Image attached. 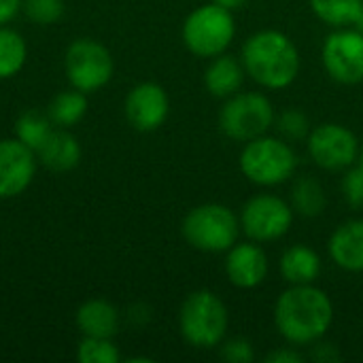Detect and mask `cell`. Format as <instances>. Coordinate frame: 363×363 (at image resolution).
I'll use <instances>...</instances> for the list:
<instances>
[{"label": "cell", "instance_id": "3", "mask_svg": "<svg viewBox=\"0 0 363 363\" xmlns=\"http://www.w3.org/2000/svg\"><path fill=\"white\" fill-rule=\"evenodd\" d=\"M238 166L245 179L253 185L277 187L287 183L296 174L300 160L289 140L264 134L245 143Z\"/></svg>", "mask_w": 363, "mask_h": 363}, {"label": "cell", "instance_id": "26", "mask_svg": "<svg viewBox=\"0 0 363 363\" xmlns=\"http://www.w3.org/2000/svg\"><path fill=\"white\" fill-rule=\"evenodd\" d=\"M274 125L281 134V138L289 140V143H296V140H306L308 134H311V121L306 117L304 111L300 108H285L277 119H274Z\"/></svg>", "mask_w": 363, "mask_h": 363}, {"label": "cell", "instance_id": "9", "mask_svg": "<svg viewBox=\"0 0 363 363\" xmlns=\"http://www.w3.org/2000/svg\"><path fill=\"white\" fill-rule=\"evenodd\" d=\"M362 143L353 130L342 123L328 121L311 130L306 138V151L311 160L328 172H345L359 160Z\"/></svg>", "mask_w": 363, "mask_h": 363}, {"label": "cell", "instance_id": "24", "mask_svg": "<svg viewBox=\"0 0 363 363\" xmlns=\"http://www.w3.org/2000/svg\"><path fill=\"white\" fill-rule=\"evenodd\" d=\"M51 130H53V121L49 119V115H43L38 111H26L15 123L17 138L26 147H30L34 153L45 143V138L51 134Z\"/></svg>", "mask_w": 363, "mask_h": 363}, {"label": "cell", "instance_id": "34", "mask_svg": "<svg viewBox=\"0 0 363 363\" xmlns=\"http://www.w3.org/2000/svg\"><path fill=\"white\" fill-rule=\"evenodd\" d=\"M353 28H357L359 32L363 34V4H362V11H359V15H357V19H355V23H353Z\"/></svg>", "mask_w": 363, "mask_h": 363}, {"label": "cell", "instance_id": "5", "mask_svg": "<svg viewBox=\"0 0 363 363\" xmlns=\"http://www.w3.org/2000/svg\"><path fill=\"white\" fill-rule=\"evenodd\" d=\"M181 234L185 242L202 253H225L238 242L240 219L238 215L219 202H206L194 206L183 223Z\"/></svg>", "mask_w": 363, "mask_h": 363}, {"label": "cell", "instance_id": "6", "mask_svg": "<svg viewBox=\"0 0 363 363\" xmlns=\"http://www.w3.org/2000/svg\"><path fill=\"white\" fill-rule=\"evenodd\" d=\"M181 36L187 51L196 57L211 60L215 55H221L228 51L236 36L234 11L217 2L200 4L185 17Z\"/></svg>", "mask_w": 363, "mask_h": 363}, {"label": "cell", "instance_id": "7", "mask_svg": "<svg viewBox=\"0 0 363 363\" xmlns=\"http://www.w3.org/2000/svg\"><path fill=\"white\" fill-rule=\"evenodd\" d=\"M277 113L270 98L262 91H236L225 98L219 111V130L236 143L264 136L274 125Z\"/></svg>", "mask_w": 363, "mask_h": 363}, {"label": "cell", "instance_id": "29", "mask_svg": "<svg viewBox=\"0 0 363 363\" xmlns=\"http://www.w3.org/2000/svg\"><path fill=\"white\" fill-rule=\"evenodd\" d=\"M219 357L228 363H251L255 349L247 338H228L219 345Z\"/></svg>", "mask_w": 363, "mask_h": 363}, {"label": "cell", "instance_id": "11", "mask_svg": "<svg viewBox=\"0 0 363 363\" xmlns=\"http://www.w3.org/2000/svg\"><path fill=\"white\" fill-rule=\"evenodd\" d=\"M321 62L328 77L340 85L363 81V34L353 28H334L321 47Z\"/></svg>", "mask_w": 363, "mask_h": 363}, {"label": "cell", "instance_id": "21", "mask_svg": "<svg viewBox=\"0 0 363 363\" xmlns=\"http://www.w3.org/2000/svg\"><path fill=\"white\" fill-rule=\"evenodd\" d=\"M313 13L330 28H347L353 26L363 0H308Z\"/></svg>", "mask_w": 363, "mask_h": 363}, {"label": "cell", "instance_id": "10", "mask_svg": "<svg viewBox=\"0 0 363 363\" xmlns=\"http://www.w3.org/2000/svg\"><path fill=\"white\" fill-rule=\"evenodd\" d=\"M64 66L70 85L83 94H91L104 87L115 70L111 51L94 38H77L70 43Z\"/></svg>", "mask_w": 363, "mask_h": 363}, {"label": "cell", "instance_id": "1", "mask_svg": "<svg viewBox=\"0 0 363 363\" xmlns=\"http://www.w3.org/2000/svg\"><path fill=\"white\" fill-rule=\"evenodd\" d=\"M334 323L332 298L313 285H289L274 304V328L287 345L311 347Z\"/></svg>", "mask_w": 363, "mask_h": 363}, {"label": "cell", "instance_id": "16", "mask_svg": "<svg viewBox=\"0 0 363 363\" xmlns=\"http://www.w3.org/2000/svg\"><path fill=\"white\" fill-rule=\"evenodd\" d=\"M245 77L247 72L240 57H234L225 51L221 55L211 57V64L204 70V87L211 96L225 100L240 91Z\"/></svg>", "mask_w": 363, "mask_h": 363}, {"label": "cell", "instance_id": "14", "mask_svg": "<svg viewBox=\"0 0 363 363\" xmlns=\"http://www.w3.org/2000/svg\"><path fill=\"white\" fill-rule=\"evenodd\" d=\"M268 255L259 242L247 240L236 242L232 249L225 251L223 270L228 281L238 289H255L268 277Z\"/></svg>", "mask_w": 363, "mask_h": 363}, {"label": "cell", "instance_id": "28", "mask_svg": "<svg viewBox=\"0 0 363 363\" xmlns=\"http://www.w3.org/2000/svg\"><path fill=\"white\" fill-rule=\"evenodd\" d=\"M340 191L351 208H363V164H353L345 170L340 181Z\"/></svg>", "mask_w": 363, "mask_h": 363}, {"label": "cell", "instance_id": "4", "mask_svg": "<svg viewBox=\"0 0 363 363\" xmlns=\"http://www.w3.org/2000/svg\"><path fill=\"white\" fill-rule=\"evenodd\" d=\"M230 328V313L225 302L211 289L189 294L179 311V330L187 345L194 349L219 347Z\"/></svg>", "mask_w": 363, "mask_h": 363}, {"label": "cell", "instance_id": "13", "mask_svg": "<svg viewBox=\"0 0 363 363\" xmlns=\"http://www.w3.org/2000/svg\"><path fill=\"white\" fill-rule=\"evenodd\" d=\"M36 153L19 138L0 140V198L23 194L36 172Z\"/></svg>", "mask_w": 363, "mask_h": 363}, {"label": "cell", "instance_id": "31", "mask_svg": "<svg viewBox=\"0 0 363 363\" xmlns=\"http://www.w3.org/2000/svg\"><path fill=\"white\" fill-rule=\"evenodd\" d=\"M306 355L300 353L294 345L283 347V349H274L266 355V363H304Z\"/></svg>", "mask_w": 363, "mask_h": 363}, {"label": "cell", "instance_id": "17", "mask_svg": "<svg viewBox=\"0 0 363 363\" xmlns=\"http://www.w3.org/2000/svg\"><path fill=\"white\" fill-rule=\"evenodd\" d=\"M36 160L53 172H68L81 162V145L66 128H53L36 149Z\"/></svg>", "mask_w": 363, "mask_h": 363}, {"label": "cell", "instance_id": "35", "mask_svg": "<svg viewBox=\"0 0 363 363\" xmlns=\"http://www.w3.org/2000/svg\"><path fill=\"white\" fill-rule=\"evenodd\" d=\"M359 162L363 164V143H362V149H359Z\"/></svg>", "mask_w": 363, "mask_h": 363}, {"label": "cell", "instance_id": "2", "mask_svg": "<svg viewBox=\"0 0 363 363\" xmlns=\"http://www.w3.org/2000/svg\"><path fill=\"white\" fill-rule=\"evenodd\" d=\"M240 62L247 77L264 89H285L300 74V49L279 30H259L251 34L242 49Z\"/></svg>", "mask_w": 363, "mask_h": 363}, {"label": "cell", "instance_id": "19", "mask_svg": "<svg viewBox=\"0 0 363 363\" xmlns=\"http://www.w3.org/2000/svg\"><path fill=\"white\" fill-rule=\"evenodd\" d=\"M74 321L87 338H115L119 334V313L106 300H87L79 306Z\"/></svg>", "mask_w": 363, "mask_h": 363}, {"label": "cell", "instance_id": "33", "mask_svg": "<svg viewBox=\"0 0 363 363\" xmlns=\"http://www.w3.org/2000/svg\"><path fill=\"white\" fill-rule=\"evenodd\" d=\"M213 2H217V4H221V6H225L230 11H236V9L247 4V0H213Z\"/></svg>", "mask_w": 363, "mask_h": 363}, {"label": "cell", "instance_id": "22", "mask_svg": "<svg viewBox=\"0 0 363 363\" xmlns=\"http://www.w3.org/2000/svg\"><path fill=\"white\" fill-rule=\"evenodd\" d=\"M85 113H87V98L79 89L57 94L47 111L49 119L57 128H68V125L79 123L85 117Z\"/></svg>", "mask_w": 363, "mask_h": 363}, {"label": "cell", "instance_id": "18", "mask_svg": "<svg viewBox=\"0 0 363 363\" xmlns=\"http://www.w3.org/2000/svg\"><path fill=\"white\" fill-rule=\"evenodd\" d=\"M321 268H323V264H321L319 253L313 247L302 245V242L285 249L281 255V262H279L281 277L289 285H313V283H317Z\"/></svg>", "mask_w": 363, "mask_h": 363}, {"label": "cell", "instance_id": "23", "mask_svg": "<svg viewBox=\"0 0 363 363\" xmlns=\"http://www.w3.org/2000/svg\"><path fill=\"white\" fill-rule=\"evenodd\" d=\"M28 47L19 32L0 26V79L15 77L26 64Z\"/></svg>", "mask_w": 363, "mask_h": 363}, {"label": "cell", "instance_id": "32", "mask_svg": "<svg viewBox=\"0 0 363 363\" xmlns=\"http://www.w3.org/2000/svg\"><path fill=\"white\" fill-rule=\"evenodd\" d=\"M19 11H21V0H0V26L15 19Z\"/></svg>", "mask_w": 363, "mask_h": 363}, {"label": "cell", "instance_id": "15", "mask_svg": "<svg viewBox=\"0 0 363 363\" xmlns=\"http://www.w3.org/2000/svg\"><path fill=\"white\" fill-rule=\"evenodd\" d=\"M328 253L340 270L363 272V219L340 223L328 240Z\"/></svg>", "mask_w": 363, "mask_h": 363}, {"label": "cell", "instance_id": "27", "mask_svg": "<svg viewBox=\"0 0 363 363\" xmlns=\"http://www.w3.org/2000/svg\"><path fill=\"white\" fill-rule=\"evenodd\" d=\"M21 11L38 26H49L62 19L64 0H21Z\"/></svg>", "mask_w": 363, "mask_h": 363}, {"label": "cell", "instance_id": "30", "mask_svg": "<svg viewBox=\"0 0 363 363\" xmlns=\"http://www.w3.org/2000/svg\"><path fill=\"white\" fill-rule=\"evenodd\" d=\"M306 359H313V362H319V363H334V362H340V359H342V355H340V351H338V347H336V345H332V342H323V338H321V340H317V342H313V345H311V351H308Z\"/></svg>", "mask_w": 363, "mask_h": 363}, {"label": "cell", "instance_id": "12", "mask_svg": "<svg viewBox=\"0 0 363 363\" xmlns=\"http://www.w3.org/2000/svg\"><path fill=\"white\" fill-rule=\"evenodd\" d=\"M125 119L138 132H155L170 113V100L162 85L153 81L138 83L125 96Z\"/></svg>", "mask_w": 363, "mask_h": 363}, {"label": "cell", "instance_id": "8", "mask_svg": "<svg viewBox=\"0 0 363 363\" xmlns=\"http://www.w3.org/2000/svg\"><path fill=\"white\" fill-rule=\"evenodd\" d=\"M294 208L274 194H257L240 208V232L253 242H274L289 234L294 225Z\"/></svg>", "mask_w": 363, "mask_h": 363}, {"label": "cell", "instance_id": "25", "mask_svg": "<svg viewBox=\"0 0 363 363\" xmlns=\"http://www.w3.org/2000/svg\"><path fill=\"white\" fill-rule=\"evenodd\" d=\"M121 359L113 338H83L77 347V362L81 363H117Z\"/></svg>", "mask_w": 363, "mask_h": 363}, {"label": "cell", "instance_id": "20", "mask_svg": "<svg viewBox=\"0 0 363 363\" xmlns=\"http://www.w3.org/2000/svg\"><path fill=\"white\" fill-rule=\"evenodd\" d=\"M289 204L296 215L315 219L321 217L328 208V194L321 181L313 174H302L291 183Z\"/></svg>", "mask_w": 363, "mask_h": 363}]
</instances>
